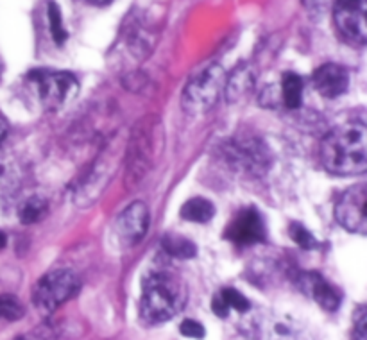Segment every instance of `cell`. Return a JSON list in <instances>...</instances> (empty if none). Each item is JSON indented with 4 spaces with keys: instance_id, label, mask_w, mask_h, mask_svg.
<instances>
[{
    "instance_id": "obj_12",
    "label": "cell",
    "mask_w": 367,
    "mask_h": 340,
    "mask_svg": "<svg viewBox=\"0 0 367 340\" xmlns=\"http://www.w3.org/2000/svg\"><path fill=\"white\" fill-rule=\"evenodd\" d=\"M149 222H151V213H149L147 204L142 200H135L118 215L117 224H115L118 240L128 247L137 246L147 234Z\"/></svg>"
},
{
    "instance_id": "obj_25",
    "label": "cell",
    "mask_w": 367,
    "mask_h": 340,
    "mask_svg": "<svg viewBox=\"0 0 367 340\" xmlns=\"http://www.w3.org/2000/svg\"><path fill=\"white\" fill-rule=\"evenodd\" d=\"M179 332H181V335L190 336V339H203L205 336V326L201 322L193 321V319H185L179 326Z\"/></svg>"
},
{
    "instance_id": "obj_22",
    "label": "cell",
    "mask_w": 367,
    "mask_h": 340,
    "mask_svg": "<svg viewBox=\"0 0 367 340\" xmlns=\"http://www.w3.org/2000/svg\"><path fill=\"white\" fill-rule=\"evenodd\" d=\"M288 234H290L292 240H294L301 249L310 251V249H317L319 247L317 238H315L301 222H292L290 227H288Z\"/></svg>"
},
{
    "instance_id": "obj_6",
    "label": "cell",
    "mask_w": 367,
    "mask_h": 340,
    "mask_svg": "<svg viewBox=\"0 0 367 340\" xmlns=\"http://www.w3.org/2000/svg\"><path fill=\"white\" fill-rule=\"evenodd\" d=\"M222 156L239 172L264 176L273 163L269 147L256 136H235L222 145Z\"/></svg>"
},
{
    "instance_id": "obj_4",
    "label": "cell",
    "mask_w": 367,
    "mask_h": 340,
    "mask_svg": "<svg viewBox=\"0 0 367 340\" xmlns=\"http://www.w3.org/2000/svg\"><path fill=\"white\" fill-rule=\"evenodd\" d=\"M226 77L224 68L217 63L208 64L205 70L193 74L183 90V110L193 117L208 113L224 95Z\"/></svg>"
},
{
    "instance_id": "obj_3",
    "label": "cell",
    "mask_w": 367,
    "mask_h": 340,
    "mask_svg": "<svg viewBox=\"0 0 367 340\" xmlns=\"http://www.w3.org/2000/svg\"><path fill=\"white\" fill-rule=\"evenodd\" d=\"M163 149L162 122L154 115L142 118L131 132L128 144V183L135 186L151 172Z\"/></svg>"
},
{
    "instance_id": "obj_2",
    "label": "cell",
    "mask_w": 367,
    "mask_h": 340,
    "mask_svg": "<svg viewBox=\"0 0 367 340\" xmlns=\"http://www.w3.org/2000/svg\"><path fill=\"white\" fill-rule=\"evenodd\" d=\"M186 287L183 280L169 271L147 274L142 285L140 317L145 324H162L174 319L185 308Z\"/></svg>"
},
{
    "instance_id": "obj_29",
    "label": "cell",
    "mask_w": 367,
    "mask_h": 340,
    "mask_svg": "<svg viewBox=\"0 0 367 340\" xmlns=\"http://www.w3.org/2000/svg\"><path fill=\"white\" fill-rule=\"evenodd\" d=\"M84 2H88V4H94V6H106V4H110L111 0H84Z\"/></svg>"
},
{
    "instance_id": "obj_15",
    "label": "cell",
    "mask_w": 367,
    "mask_h": 340,
    "mask_svg": "<svg viewBox=\"0 0 367 340\" xmlns=\"http://www.w3.org/2000/svg\"><path fill=\"white\" fill-rule=\"evenodd\" d=\"M254 83H256V76H254L253 68L249 64H242V67L237 68L230 77H226L224 95H226L227 102L235 104V102L246 98L254 88Z\"/></svg>"
},
{
    "instance_id": "obj_19",
    "label": "cell",
    "mask_w": 367,
    "mask_h": 340,
    "mask_svg": "<svg viewBox=\"0 0 367 340\" xmlns=\"http://www.w3.org/2000/svg\"><path fill=\"white\" fill-rule=\"evenodd\" d=\"M281 95L285 106L290 110H298L303 102V79L294 72H287L281 81Z\"/></svg>"
},
{
    "instance_id": "obj_9",
    "label": "cell",
    "mask_w": 367,
    "mask_h": 340,
    "mask_svg": "<svg viewBox=\"0 0 367 340\" xmlns=\"http://www.w3.org/2000/svg\"><path fill=\"white\" fill-rule=\"evenodd\" d=\"M117 163L115 152L106 151L98 156L90 172L84 174L77 188L74 190V200H76L77 206H90L98 199V196L104 192V186L108 185V181L113 176Z\"/></svg>"
},
{
    "instance_id": "obj_17",
    "label": "cell",
    "mask_w": 367,
    "mask_h": 340,
    "mask_svg": "<svg viewBox=\"0 0 367 340\" xmlns=\"http://www.w3.org/2000/svg\"><path fill=\"white\" fill-rule=\"evenodd\" d=\"M162 247L169 256L178 258V260H190L197 256V246L186 237L176 233H166L162 238Z\"/></svg>"
},
{
    "instance_id": "obj_30",
    "label": "cell",
    "mask_w": 367,
    "mask_h": 340,
    "mask_svg": "<svg viewBox=\"0 0 367 340\" xmlns=\"http://www.w3.org/2000/svg\"><path fill=\"white\" fill-rule=\"evenodd\" d=\"M8 246V237H6L4 231H0V249H4Z\"/></svg>"
},
{
    "instance_id": "obj_24",
    "label": "cell",
    "mask_w": 367,
    "mask_h": 340,
    "mask_svg": "<svg viewBox=\"0 0 367 340\" xmlns=\"http://www.w3.org/2000/svg\"><path fill=\"white\" fill-rule=\"evenodd\" d=\"M353 332L355 339L363 340L367 336V308L363 305H360L353 315Z\"/></svg>"
},
{
    "instance_id": "obj_23",
    "label": "cell",
    "mask_w": 367,
    "mask_h": 340,
    "mask_svg": "<svg viewBox=\"0 0 367 340\" xmlns=\"http://www.w3.org/2000/svg\"><path fill=\"white\" fill-rule=\"evenodd\" d=\"M219 294L222 295L224 301H226L227 305H230V308H235V310L240 312V314H244V312H249L251 310L249 299H247L244 294H240L239 290H235V288L226 287V288H222V290H220Z\"/></svg>"
},
{
    "instance_id": "obj_21",
    "label": "cell",
    "mask_w": 367,
    "mask_h": 340,
    "mask_svg": "<svg viewBox=\"0 0 367 340\" xmlns=\"http://www.w3.org/2000/svg\"><path fill=\"white\" fill-rule=\"evenodd\" d=\"M26 315V308L20 299L13 294H0V319L15 322Z\"/></svg>"
},
{
    "instance_id": "obj_28",
    "label": "cell",
    "mask_w": 367,
    "mask_h": 340,
    "mask_svg": "<svg viewBox=\"0 0 367 340\" xmlns=\"http://www.w3.org/2000/svg\"><path fill=\"white\" fill-rule=\"evenodd\" d=\"M9 132V124L8 120L4 118V115H0V144L6 140V136H8Z\"/></svg>"
},
{
    "instance_id": "obj_11",
    "label": "cell",
    "mask_w": 367,
    "mask_h": 340,
    "mask_svg": "<svg viewBox=\"0 0 367 340\" xmlns=\"http://www.w3.org/2000/svg\"><path fill=\"white\" fill-rule=\"evenodd\" d=\"M367 190L366 185H355L346 190L337 200L335 206V219L349 233L366 234L367 217H366Z\"/></svg>"
},
{
    "instance_id": "obj_8",
    "label": "cell",
    "mask_w": 367,
    "mask_h": 340,
    "mask_svg": "<svg viewBox=\"0 0 367 340\" xmlns=\"http://www.w3.org/2000/svg\"><path fill=\"white\" fill-rule=\"evenodd\" d=\"M333 22L346 43L355 47L366 45V0H337L333 4Z\"/></svg>"
},
{
    "instance_id": "obj_7",
    "label": "cell",
    "mask_w": 367,
    "mask_h": 340,
    "mask_svg": "<svg viewBox=\"0 0 367 340\" xmlns=\"http://www.w3.org/2000/svg\"><path fill=\"white\" fill-rule=\"evenodd\" d=\"M29 79L35 83L43 108L50 111H56L63 108L64 104H69L79 90L77 79L69 72L38 70V72H30Z\"/></svg>"
},
{
    "instance_id": "obj_13",
    "label": "cell",
    "mask_w": 367,
    "mask_h": 340,
    "mask_svg": "<svg viewBox=\"0 0 367 340\" xmlns=\"http://www.w3.org/2000/svg\"><path fill=\"white\" fill-rule=\"evenodd\" d=\"M314 86L326 98L341 97L348 91L349 86L348 70L335 63L322 64L314 74Z\"/></svg>"
},
{
    "instance_id": "obj_26",
    "label": "cell",
    "mask_w": 367,
    "mask_h": 340,
    "mask_svg": "<svg viewBox=\"0 0 367 340\" xmlns=\"http://www.w3.org/2000/svg\"><path fill=\"white\" fill-rule=\"evenodd\" d=\"M305 9L308 11V15L312 16H321L326 11V6H328V0H303Z\"/></svg>"
},
{
    "instance_id": "obj_16",
    "label": "cell",
    "mask_w": 367,
    "mask_h": 340,
    "mask_svg": "<svg viewBox=\"0 0 367 340\" xmlns=\"http://www.w3.org/2000/svg\"><path fill=\"white\" fill-rule=\"evenodd\" d=\"M179 215L188 222L206 224L215 217V206H213L212 200L205 199V197H192L183 204Z\"/></svg>"
},
{
    "instance_id": "obj_10",
    "label": "cell",
    "mask_w": 367,
    "mask_h": 340,
    "mask_svg": "<svg viewBox=\"0 0 367 340\" xmlns=\"http://www.w3.org/2000/svg\"><path fill=\"white\" fill-rule=\"evenodd\" d=\"M224 238L235 244V246L264 244L267 240V227H265L264 217L254 206L242 208L227 224L226 231H224Z\"/></svg>"
},
{
    "instance_id": "obj_20",
    "label": "cell",
    "mask_w": 367,
    "mask_h": 340,
    "mask_svg": "<svg viewBox=\"0 0 367 340\" xmlns=\"http://www.w3.org/2000/svg\"><path fill=\"white\" fill-rule=\"evenodd\" d=\"M47 16H49V26H50V34H52L54 42L57 45H63L67 40H69V33L63 27V18H61V9L56 4V0H49L47 4Z\"/></svg>"
},
{
    "instance_id": "obj_27",
    "label": "cell",
    "mask_w": 367,
    "mask_h": 340,
    "mask_svg": "<svg viewBox=\"0 0 367 340\" xmlns=\"http://www.w3.org/2000/svg\"><path fill=\"white\" fill-rule=\"evenodd\" d=\"M212 310L217 317L220 319H226L230 315V305L222 299V295L217 294L213 295V301H212Z\"/></svg>"
},
{
    "instance_id": "obj_18",
    "label": "cell",
    "mask_w": 367,
    "mask_h": 340,
    "mask_svg": "<svg viewBox=\"0 0 367 340\" xmlns=\"http://www.w3.org/2000/svg\"><path fill=\"white\" fill-rule=\"evenodd\" d=\"M49 213V203L47 199H43L42 196H33L22 203V206L18 208V217L20 222L30 226V224H36L40 220L45 219V215Z\"/></svg>"
},
{
    "instance_id": "obj_14",
    "label": "cell",
    "mask_w": 367,
    "mask_h": 340,
    "mask_svg": "<svg viewBox=\"0 0 367 340\" xmlns=\"http://www.w3.org/2000/svg\"><path fill=\"white\" fill-rule=\"evenodd\" d=\"M299 285L319 302L321 308L328 312H335L339 310V306H341L342 301V295L337 288L329 285L321 274L317 272H305L301 280H299Z\"/></svg>"
},
{
    "instance_id": "obj_1",
    "label": "cell",
    "mask_w": 367,
    "mask_h": 340,
    "mask_svg": "<svg viewBox=\"0 0 367 340\" xmlns=\"http://www.w3.org/2000/svg\"><path fill=\"white\" fill-rule=\"evenodd\" d=\"M322 165L335 176H358L367 170V131L363 124L333 129L321 145Z\"/></svg>"
},
{
    "instance_id": "obj_5",
    "label": "cell",
    "mask_w": 367,
    "mask_h": 340,
    "mask_svg": "<svg viewBox=\"0 0 367 340\" xmlns=\"http://www.w3.org/2000/svg\"><path fill=\"white\" fill-rule=\"evenodd\" d=\"M79 278L70 268H54L36 281L33 302L42 315H52L63 302L72 299L79 290Z\"/></svg>"
}]
</instances>
